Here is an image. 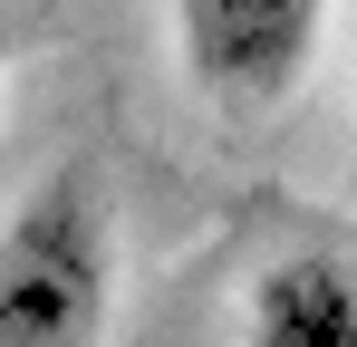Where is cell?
<instances>
[{
	"instance_id": "obj_4",
	"label": "cell",
	"mask_w": 357,
	"mask_h": 347,
	"mask_svg": "<svg viewBox=\"0 0 357 347\" xmlns=\"http://www.w3.org/2000/svg\"><path fill=\"white\" fill-rule=\"evenodd\" d=\"M0 77H10V20H0Z\"/></svg>"
},
{
	"instance_id": "obj_1",
	"label": "cell",
	"mask_w": 357,
	"mask_h": 347,
	"mask_svg": "<svg viewBox=\"0 0 357 347\" xmlns=\"http://www.w3.org/2000/svg\"><path fill=\"white\" fill-rule=\"evenodd\" d=\"M116 309V231L87 164L39 174L0 222V347H97Z\"/></svg>"
},
{
	"instance_id": "obj_2",
	"label": "cell",
	"mask_w": 357,
	"mask_h": 347,
	"mask_svg": "<svg viewBox=\"0 0 357 347\" xmlns=\"http://www.w3.org/2000/svg\"><path fill=\"white\" fill-rule=\"evenodd\" d=\"M328 0H174V58L222 116H271L319 68Z\"/></svg>"
},
{
	"instance_id": "obj_3",
	"label": "cell",
	"mask_w": 357,
	"mask_h": 347,
	"mask_svg": "<svg viewBox=\"0 0 357 347\" xmlns=\"http://www.w3.org/2000/svg\"><path fill=\"white\" fill-rule=\"evenodd\" d=\"M241 347H357V261L280 251L241 289Z\"/></svg>"
}]
</instances>
